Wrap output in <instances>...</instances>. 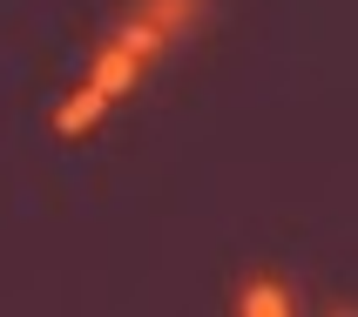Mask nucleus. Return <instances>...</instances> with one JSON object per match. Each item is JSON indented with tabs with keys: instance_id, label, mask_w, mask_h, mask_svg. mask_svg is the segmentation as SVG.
I'll return each mask as SVG.
<instances>
[{
	"instance_id": "f257e3e1",
	"label": "nucleus",
	"mask_w": 358,
	"mask_h": 317,
	"mask_svg": "<svg viewBox=\"0 0 358 317\" xmlns=\"http://www.w3.org/2000/svg\"><path fill=\"white\" fill-rule=\"evenodd\" d=\"M162 47H176V40L162 34L142 7H129V20H122L115 34H101V47H95V61H88V75H81V88L55 101V115H48V121H55V135L61 142L95 135L101 121H108V108H122V101L136 95V81L156 68Z\"/></svg>"
},
{
	"instance_id": "7ed1b4c3",
	"label": "nucleus",
	"mask_w": 358,
	"mask_h": 317,
	"mask_svg": "<svg viewBox=\"0 0 358 317\" xmlns=\"http://www.w3.org/2000/svg\"><path fill=\"white\" fill-rule=\"evenodd\" d=\"M136 7H142L149 20H156V27H162L169 40H182V34H189V27L203 20V7H210V0H136Z\"/></svg>"
},
{
	"instance_id": "f03ea898",
	"label": "nucleus",
	"mask_w": 358,
	"mask_h": 317,
	"mask_svg": "<svg viewBox=\"0 0 358 317\" xmlns=\"http://www.w3.org/2000/svg\"><path fill=\"white\" fill-rule=\"evenodd\" d=\"M237 317H291V290L278 277H250L237 297Z\"/></svg>"
},
{
	"instance_id": "20e7f679",
	"label": "nucleus",
	"mask_w": 358,
	"mask_h": 317,
	"mask_svg": "<svg viewBox=\"0 0 358 317\" xmlns=\"http://www.w3.org/2000/svg\"><path fill=\"white\" fill-rule=\"evenodd\" d=\"M338 317H358V311H338Z\"/></svg>"
}]
</instances>
